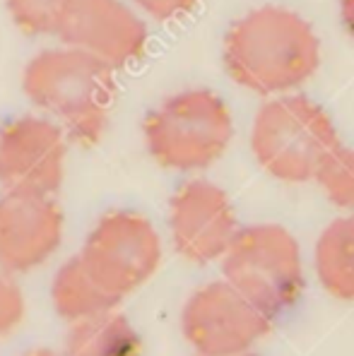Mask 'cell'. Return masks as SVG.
Instances as JSON below:
<instances>
[{"label": "cell", "instance_id": "ba28073f", "mask_svg": "<svg viewBox=\"0 0 354 356\" xmlns=\"http://www.w3.org/2000/svg\"><path fill=\"white\" fill-rule=\"evenodd\" d=\"M67 133L49 116H17L0 125V186L56 195L65 178Z\"/></svg>", "mask_w": 354, "mask_h": 356}, {"label": "cell", "instance_id": "ac0fdd59", "mask_svg": "<svg viewBox=\"0 0 354 356\" xmlns=\"http://www.w3.org/2000/svg\"><path fill=\"white\" fill-rule=\"evenodd\" d=\"M135 8H140L145 15H150L157 22H169L181 15L191 13L198 0H130Z\"/></svg>", "mask_w": 354, "mask_h": 356}, {"label": "cell", "instance_id": "3957f363", "mask_svg": "<svg viewBox=\"0 0 354 356\" xmlns=\"http://www.w3.org/2000/svg\"><path fill=\"white\" fill-rule=\"evenodd\" d=\"M340 135L321 104L304 94L263 104L253 118L251 149L270 176L306 183L340 149Z\"/></svg>", "mask_w": 354, "mask_h": 356}, {"label": "cell", "instance_id": "6da1fadb", "mask_svg": "<svg viewBox=\"0 0 354 356\" xmlns=\"http://www.w3.org/2000/svg\"><path fill=\"white\" fill-rule=\"evenodd\" d=\"M321 65L314 27L280 5H263L232 24L225 36V67L236 85L258 94L301 87Z\"/></svg>", "mask_w": 354, "mask_h": 356}, {"label": "cell", "instance_id": "8992f818", "mask_svg": "<svg viewBox=\"0 0 354 356\" xmlns=\"http://www.w3.org/2000/svg\"><path fill=\"white\" fill-rule=\"evenodd\" d=\"M77 255L99 284L123 301L159 270L161 238L145 214L113 209L92 227Z\"/></svg>", "mask_w": 354, "mask_h": 356}, {"label": "cell", "instance_id": "e0dca14e", "mask_svg": "<svg viewBox=\"0 0 354 356\" xmlns=\"http://www.w3.org/2000/svg\"><path fill=\"white\" fill-rule=\"evenodd\" d=\"M24 318V294L15 275L0 270V339L8 337Z\"/></svg>", "mask_w": 354, "mask_h": 356}, {"label": "cell", "instance_id": "7c38bea8", "mask_svg": "<svg viewBox=\"0 0 354 356\" xmlns=\"http://www.w3.org/2000/svg\"><path fill=\"white\" fill-rule=\"evenodd\" d=\"M51 303L63 321L80 323L116 311L121 298L106 291L82 265L80 255L65 260L51 282Z\"/></svg>", "mask_w": 354, "mask_h": 356}, {"label": "cell", "instance_id": "44dd1931", "mask_svg": "<svg viewBox=\"0 0 354 356\" xmlns=\"http://www.w3.org/2000/svg\"><path fill=\"white\" fill-rule=\"evenodd\" d=\"M232 356H258V354H253V352H243V354H232Z\"/></svg>", "mask_w": 354, "mask_h": 356}, {"label": "cell", "instance_id": "5bb4252c", "mask_svg": "<svg viewBox=\"0 0 354 356\" xmlns=\"http://www.w3.org/2000/svg\"><path fill=\"white\" fill-rule=\"evenodd\" d=\"M314 265L328 294L354 301V214L332 219L323 229L316 241Z\"/></svg>", "mask_w": 354, "mask_h": 356}, {"label": "cell", "instance_id": "30bf717a", "mask_svg": "<svg viewBox=\"0 0 354 356\" xmlns=\"http://www.w3.org/2000/svg\"><path fill=\"white\" fill-rule=\"evenodd\" d=\"M56 36L113 70L143 58L150 41L145 19L123 0H70Z\"/></svg>", "mask_w": 354, "mask_h": 356}, {"label": "cell", "instance_id": "52a82bcc", "mask_svg": "<svg viewBox=\"0 0 354 356\" xmlns=\"http://www.w3.org/2000/svg\"><path fill=\"white\" fill-rule=\"evenodd\" d=\"M273 318L227 280L195 289L181 311V332L198 356L251 352L273 330Z\"/></svg>", "mask_w": 354, "mask_h": 356}, {"label": "cell", "instance_id": "9c48e42d", "mask_svg": "<svg viewBox=\"0 0 354 356\" xmlns=\"http://www.w3.org/2000/svg\"><path fill=\"white\" fill-rule=\"evenodd\" d=\"M169 232L181 258L195 265L222 260L239 232L232 200L217 183L193 178L169 200Z\"/></svg>", "mask_w": 354, "mask_h": 356}, {"label": "cell", "instance_id": "277c9868", "mask_svg": "<svg viewBox=\"0 0 354 356\" xmlns=\"http://www.w3.org/2000/svg\"><path fill=\"white\" fill-rule=\"evenodd\" d=\"M147 152L181 174L202 171L227 152L234 135L227 102L210 89H186L164 99L143 120Z\"/></svg>", "mask_w": 354, "mask_h": 356}, {"label": "cell", "instance_id": "8fae6325", "mask_svg": "<svg viewBox=\"0 0 354 356\" xmlns=\"http://www.w3.org/2000/svg\"><path fill=\"white\" fill-rule=\"evenodd\" d=\"M63 209L54 195L5 191L0 197V270L24 275L58 253Z\"/></svg>", "mask_w": 354, "mask_h": 356}, {"label": "cell", "instance_id": "ffe728a7", "mask_svg": "<svg viewBox=\"0 0 354 356\" xmlns=\"http://www.w3.org/2000/svg\"><path fill=\"white\" fill-rule=\"evenodd\" d=\"M24 356H58V354L51 352V349H32V352H27Z\"/></svg>", "mask_w": 354, "mask_h": 356}, {"label": "cell", "instance_id": "7a4b0ae2", "mask_svg": "<svg viewBox=\"0 0 354 356\" xmlns=\"http://www.w3.org/2000/svg\"><path fill=\"white\" fill-rule=\"evenodd\" d=\"M22 89L39 111L63 125L70 143L82 147L104 138L116 104L113 67L75 46L39 51L24 67Z\"/></svg>", "mask_w": 354, "mask_h": 356}, {"label": "cell", "instance_id": "5b68a950", "mask_svg": "<svg viewBox=\"0 0 354 356\" xmlns=\"http://www.w3.org/2000/svg\"><path fill=\"white\" fill-rule=\"evenodd\" d=\"M222 275L273 321L299 303L306 286L299 241L280 224L239 227L222 258Z\"/></svg>", "mask_w": 354, "mask_h": 356}, {"label": "cell", "instance_id": "4fadbf2b", "mask_svg": "<svg viewBox=\"0 0 354 356\" xmlns=\"http://www.w3.org/2000/svg\"><path fill=\"white\" fill-rule=\"evenodd\" d=\"M63 356H143V337L126 316L108 311L72 323Z\"/></svg>", "mask_w": 354, "mask_h": 356}, {"label": "cell", "instance_id": "9a60e30c", "mask_svg": "<svg viewBox=\"0 0 354 356\" xmlns=\"http://www.w3.org/2000/svg\"><path fill=\"white\" fill-rule=\"evenodd\" d=\"M70 0H5L15 27L29 36H56Z\"/></svg>", "mask_w": 354, "mask_h": 356}, {"label": "cell", "instance_id": "2e32d148", "mask_svg": "<svg viewBox=\"0 0 354 356\" xmlns=\"http://www.w3.org/2000/svg\"><path fill=\"white\" fill-rule=\"evenodd\" d=\"M332 205L354 212V149L340 147L316 176Z\"/></svg>", "mask_w": 354, "mask_h": 356}, {"label": "cell", "instance_id": "d6986e66", "mask_svg": "<svg viewBox=\"0 0 354 356\" xmlns=\"http://www.w3.org/2000/svg\"><path fill=\"white\" fill-rule=\"evenodd\" d=\"M340 15L342 22H345V29L354 36V0H340Z\"/></svg>", "mask_w": 354, "mask_h": 356}]
</instances>
